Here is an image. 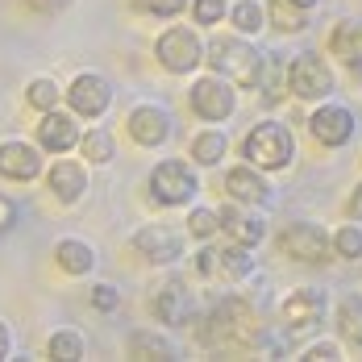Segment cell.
<instances>
[{
  "instance_id": "e0dca14e",
  "label": "cell",
  "mask_w": 362,
  "mask_h": 362,
  "mask_svg": "<svg viewBox=\"0 0 362 362\" xmlns=\"http://www.w3.org/2000/svg\"><path fill=\"white\" fill-rule=\"evenodd\" d=\"M329 50L354 71V79L362 83V21H341L333 37H329Z\"/></svg>"
},
{
  "instance_id": "4dcf8cb0",
  "label": "cell",
  "mask_w": 362,
  "mask_h": 362,
  "mask_svg": "<svg viewBox=\"0 0 362 362\" xmlns=\"http://www.w3.org/2000/svg\"><path fill=\"white\" fill-rule=\"evenodd\" d=\"M333 250L337 258H362V225H346L333 233Z\"/></svg>"
},
{
  "instance_id": "ac0fdd59",
  "label": "cell",
  "mask_w": 362,
  "mask_h": 362,
  "mask_svg": "<svg viewBox=\"0 0 362 362\" xmlns=\"http://www.w3.org/2000/svg\"><path fill=\"white\" fill-rule=\"evenodd\" d=\"M217 217H221V229H225L233 242H242V246H258V242L267 238V221L254 217V213H242V209L225 204Z\"/></svg>"
},
{
  "instance_id": "7a4b0ae2",
  "label": "cell",
  "mask_w": 362,
  "mask_h": 362,
  "mask_svg": "<svg viewBox=\"0 0 362 362\" xmlns=\"http://www.w3.org/2000/svg\"><path fill=\"white\" fill-rule=\"evenodd\" d=\"M204 63H213V71L225 75L233 88H258L262 75H267V59L254 50L246 37H217L209 46Z\"/></svg>"
},
{
  "instance_id": "8fae6325",
  "label": "cell",
  "mask_w": 362,
  "mask_h": 362,
  "mask_svg": "<svg viewBox=\"0 0 362 362\" xmlns=\"http://www.w3.org/2000/svg\"><path fill=\"white\" fill-rule=\"evenodd\" d=\"M325 308L329 304L317 288H300L284 300V321H288L291 333H313V329L325 321Z\"/></svg>"
},
{
  "instance_id": "9a60e30c",
  "label": "cell",
  "mask_w": 362,
  "mask_h": 362,
  "mask_svg": "<svg viewBox=\"0 0 362 362\" xmlns=\"http://www.w3.org/2000/svg\"><path fill=\"white\" fill-rule=\"evenodd\" d=\"M37 171H42V154L30 142L0 146V175H8V180H34Z\"/></svg>"
},
{
  "instance_id": "603a6c76",
  "label": "cell",
  "mask_w": 362,
  "mask_h": 362,
  "mask_svg": "<svg viewBox=\"0 0 362 362\" xmlns=\"http://www.w3.org/2000/svg\"><path fill=\"white\" fill-rule=\"evenodd\" d=\"M337 329H341V337H346L350 346L362 350V296H346V300L337 304Z\"/></svg>"
},
{
  "instance_id": "6da1fadb",
  "label": "cell",
  "mask_w": 362,
  "mask_h": 362,
  "mask_svg": "<svg viewBox=\"0 0 362 362\" xmlns=\"http://www.w3.org/2000/svg\"><path fill=\"white\" fill-rule=\"evenodd\" d=\"M196 333L209 350H221V354H254L267 346V329H262V317L254 313L250 300L242 296H225L217 300L200 321H196Z\"/></svg>"
},
{
  "instance_id": "836d02e7",
  "label": "cell",
  "mask_w": 362,
  "mask_h": 362,
  "mask_svg": "<svg viewBox=\"0 0 362 362\" xmlns=\"http://www.w3.org/2000/svg\"><path fill=\"white\" fill-rule=\"evenodd\" d=\"M192 0H138V8L142 13H150V17H175V13H183Z\"/></svg>"
},
{
  "instance_id": "1f68e13d",
  "label": "cell",
  "mask_w": 362,
  "mask_h": 362,
  "mask_svg": "<svg viewBox=\"0 0 362 362\" xmlns=\"http://www.w3.org/2000/svg\"><path fill=\"white\" fill-rule=\"evenodd\" d=\"M221 229V217L213 209H192V217H187V233L192 238H213Z\"/></svg>"
},
{
  "instance_id": "3957f363",
  "label": "cell",
  "mask_w": 362,
  "mask_h": 362,
  "mask_svg": "<svg viewBox=\"0 0 362 362\" xmlns=\"http://www.w3.org/2000/svg\"><path fill=\"white\" fill-rule=\"evenodd\" d=\"M246 158H250L254 167H262V171H279V167H288L291 154H296V138H291L288 125H279V121H258L250 134H246Z\"/></svg>"
},
{
  "instance_id": "f35d334b",
  "label": "cell",
  "mask_w": 362,
  "mask_h": 362,
  "mask_svg": "<svg viewBox=\"0 0 362 362\" xmlns=\"http://www.w3.org/2000/svg\"><path fill=\"white\" fill-rule=\"evenodd\" d=\"M350 217H362V183L354 187V196H350Z\"/></svg>"
},
{
  "instance_id": "5bb4252c",
  "label": "cell",
  "mask_w": 362,
  "mask_h": 362,
  "mask_svg": "<svg viewBox=\"0 0 362 362\" xmlns=\"http://www.w3.org/2000/svg\"><path fill=\"white\" fill-rule=\"evenodd\" d=\"M79 125H75L71 112H59L50 109L46 117H42V125H37V142H42V150H50V154H67L71 146H79Z\"/></svg>"
},
{
  "instance_id": "8992f818",
  "label": "cell",
  "mask_w": 362,
  "mask_h": 362,
  "mask_svg": "<svg viewBox=\"0 0 362 362\" xmlns=\"http://www.w3.org/2000/svg\"><path fill=\"white\" fill-rule=\"evenodd\" d=\"M196 192H200V180H196V171H192L187 163H180V158L158 163V167L150 171V196H154L158 204H187Z\"/></svg>"
},
{
  "instance_id": "484cf974",
  "label": "cell",
  "mask_w": 362,
  "mask_h": 362,
  "mask_svg": "<svg viewBox=\"0 0 362 362\" xmlns=\"http://www.w3.org/2000/svg\"><path fill=\"white\" fill-rule=\"evenodd\" d=\"M46 354L59 362H79L83 358V337L79 333H71V329H59L50 341H46Z\"/></svg>"
},
{
  "instance_id": "4fadbf2b",
  "label": "cell",
  "mask_w": 362,
  "mask_h": 362,
  "mask_svg": "<svg viewBox=\"0 0 362 362\" xmlns=\"http://www.w3.org/2000/svg\"><path fill=\"white\" fill-rule=\"evenodd\" d=\"M125 125H129V138L138 146H163L171 138V117H167V109H158V105H138V109H129Z\"/></svg>"
},
{
  "instance_id": "d4e9b609",
  "label": "cell",
  "mask_w": 362,
  "mask_h": 362,
  "mask_svg": "<svg viewBox=\"0 0 362 362\" xmlns=\"http://www.w3.org/2000/svg\"><path fill=\"white\" fill-rule=\"evenodd\" d=\"M217 267L229 275V279H242V275H250L254 271V258H250V246H242V242H233V246H225L217 254Z\"/></svg>"
},
{
  "instance_id": "277c9868",
  "label": "cell",
  "mask_w": 362,
  "mask_h": 362,
  "mask_svg": "<svg viewBox=\"0 0 362 362\" xmlns=\"http://www.w3.org/2000/svg\"><path fill=\"white\" fill-rule=\"evenodd\" d=\"M154 54H158V63H163L167 71H175V75L196 71V67L209 59V50H204L200 34H196V30H187V25H171L167 34L154 42Z\"/></svg>"
},
{
  "instance_id": "7c38bea8",
  "label": "cell",
  "mask_w": 362,
  "mask_h": 362,
  "mask_svg": "<svg viewBox=\"0 0 362 362\" xmlns=\"http://www.w3.org/2000/svg\"><path fill=\"white\" fill-rule=\"evenodd\" d=\"M308 125H313V138L321 146H346L354 138V112L346 105H321Z\"/></svg>"
},
{
  "instance_id": "2e32d148",
  "label": "cell",
  "mask_w": 362,
  "mask_h": 362,
  "mask_svg": "<svg viewBox=\"0 0 362 362\" xmlns=\"http://www.w3.org/2000/svg\"><path fill=\"white\" fill-rule=\"evenodd\" d=\"M46 180H50V192H54L59 204H75V200L88 192V175H83V167L71 163V158H59Z\"/></svg>"
},
{
  "instance_id": "8d00e7d4",
  "label": "cell",
  "mask_w": 362,
  "mask_h": 362,
  "mask_svg": "<svg viewBox=\"0 0 362 362\" xmlns=\"http://www.w3.org/2000/svg\"><path fill=\"white\" fill-rule=\"evenodd\" d=\"M13 221H17V209H13V204H8V200L0 196V229H8Z\"/></svg>"
},
{
  "instance_id": "44dd1931",
  "label": "cell",
  "mask_w": 362,
  "mask_h": 362,
  "mask_svg": "<svg viewBox=\"0 0 362 362\" xmlns=\"http://www.w3.org/2000/svg\"><path fill=\"white\" fill-rule=\"evenodd\" d=\"M54 262H59L63 271H71V275H88V271L96 267V250H92L88 242H79V238H63V242L54 246Z\"/></svg>"
},
{
  "instance_id": "9c48e42d",
  "label": "cell",
  "mask_w": 362,
  "mask_h": 362,
  "mask_svg": "<svg viewBox=\"0 0 362 362\" xmlns=\"http://www.w3.org/2000/svg\"><path fill=\"white\" fill-rule=\"evenodd\" d=\"M134 254L150 262V267H171L175 258H183V238L171 229V225H146L134 233Z\"/></svg>"
},
{
  "instance_id": "f546056e",
  "label": "cell",
  "mask_w": 362,
  "mask_h": 362,
  "mask_svg": "<svg viewBox=\"0 0 362 362\" xmlns=\"http://www.w3.org/2000/svg\"><path fill=\"white\" fill-rule=\"evenodd\" d=\"M59 100H63V92H59L54 79H34V83H30V105H34V109L50 112V109H59Z\"/></svg>"
},
{
  "instance_id": "d6a6232c",
  "label": "cell",
  "mask_w": 362,
  "mask_h": 362,
  "mask_svg": "<svg viewBox=\"0 0 362 362\" xmlns=\"http://www.w3.org/2000/svg\"><path fill=\"white\" fill-rule=\"evenodd\" d=\"M192 17L196 25H217L225 17V0H192Z\"/></svg>"
},
{
  "instance_id": "d6986e66",
  "label": "cell",
  "mask_w": 362,
  "mask_h": 362,
  "mask_svg": "<svg viewBox=\"0 0 362 362\" xmlns=\"http://www.w3.org/2000/svg\"><path fill=\"white\" fill-rule=\"evenodd\" d=\"M154 317L163 325H187V317H192V296H187V288L183 284L158 288V296H154Z\"/></svg>"
},
{
  "instance_id": "7402d4cb",
  "label": "cell",
  "mask_w": 362,
  "mask_h": 362,
  "mask_svg": "<svg viewBox=\"0 0 362 362\" xmlns=\"http://www.w3.org/2000/svg\"><path fill=\"white\" fill-rule=\"evenodd\" d=\"M225 150H229V138H225L221 129H204V134L192 138V158H196L200 167H217L221 158H225Z\"/></svg>"
},
{
  "instance_id": "4316f807",
  "label": "cell",
  "mask_w": 362,
  "mask_h": 362,
  "mask_svg": "<svg viewBox=\"0 0 362 362\" xmlns=\"http://www.w3.org/2000/svg\"><path fill=\"white\" fill-rule=\"evenodd\" d=\"M229 21H233L242 34H258V30L267 25V13H262L258 0H238V4L229 8Z\"/></svg>"
},
{
  "instance_id": "d590c367",
  "label": "cell",
  "mask_w": 362,
  "mask_h": 362,
  "mask_svg": "<svg viewBox=\"0 0 362 362\" xmlns=\"http://www.w3.org/2000/svg\"><path fill=\"white\" fill-rule=\"evenodd\" d=\"M337 358H341V350L333 341H317V346L304 350V362H337Z\"/></svg>"
},
{
  "instance_id": "52a82bcc",
  "label": "cell",
  "mask_w": 362,
  "mask_h": 362,
  "mask_svg": "<svg viewBox=\"0 0 362 362\" xmlns=\"http://www.w3.org/2000/svg\"><path fill=\"white\" fill-rule=\"evenodd\" d=\"M288 88L296 92V100H325L333 92V71L321 54H300L288 67Z\"/></svg>"
},
{
  "instance_id": "cb8c5ba5",
  "label": "cell",
  "mask_w": 362,
  "mask_h": 362,
  "mask_svg": "<svg viewBox=\"0 0 362 362\" xmlns=\"http://www.w3.org/2000/svg\"><path fill=\"white\" fill-rule=\"evenodd\" d=\"M129 358H175V346L163 333H134L129 337Z\"/></svg>"
},
{
  "instance_id": "74e56055",
  "label": "cell",
  "mask_w": 362,
  "mask_h": 362,
  "mask_svg": "<svg viewBox=\"0 0 362 362\" xmlns=\"http://www.w3.org/2000/svg\"><path fill=\"white\" fill-rule=\"evenodd\" d=\"M8 350H13V333H8L4 321H0V358H8Z\"/></svg>"
},
{
  "instance_id": "ffe728a7",
  "label": "cell",
  "mask_w": 362,
  "mask_h": 362,
  "mask_svg": "<svg viewBox=\"0 0 362 362\" xmlns=\"http://www.w3.org/2000/svg\"><path fill=\"white\" fill-rule=\"evenodd\" d=\"M225 192H229V200H242V204H262V200L271 196L267 180H262L254 167H233V171L225 175Z\"/></svg>"
},
{
  "instance_id": "ab89813d",
  "label": "cell",
  "mask_w": 362,
  "mask_h": 362,
  "mask_svg": "<svg viewBox=\"0 0 362 362\" xmlns=\"http://www.w3.org/2000/svg\"><path fill=\"white\" fill-rule=\"evenodd\" d=\"M291 4H296V8H304V13H313V4H317V0H291Z\"/></svg>"
},
{
  "instance_id": "f1b7e54d",
  "label": "cell",
  "mask_w": 362,
  "mask_h": 362,
  "mask_svg": "<svg viewBox=\"0 0 362 362\" xmlns=\"http://www.w3.org/2000/svg\"><path fill=\"white\" fill-rule=\"evenodd\" d=\"M79 146H83V158H88V163H112L109 129H88V134L79 138Z\"/></svg>"
},
{
  "instance_id": "83f0119b",
  "label": "cell",
  "mask_w": 362,
  "mask_h": 362,
  "mask_svg": "<svg viewBox=\"0 0 362 362\" xmlns=\"http://www.w3.org/2000/svg\"><path fill=\"white\" fill-rule=\"evenodd\" d=\"M271 25H279V30H288V34H296V30H304L308 25V13L304 8H296L291 0H271Z\"/></svg>"
},
{
  "instance_id": "e575fe53",
  "label": "cell",
  "mask_w": 362,
  "mask_h": 362,
  "mask_svg": "<svg viewBox=\"0 0 362 362\" xmlns=\"http://www.w3.org/2000/svg\"><path fill=\"white\" fill-rule=\"evenodd\" d=\"M92 304H96L100 313H112V308L121 304V296H117L112 284H96V288H92Z\"/></svg>"
},
{
  "instance_id": "30bf717a",
  "label": "cell",
  "mask_w": 362,
  "mask_h": 362,
  "mask_svg": "<svg viewBox=\"0 0 362 362\" xmlns=\"http://www.w3.org/2000/svg\"><path fill=\"white\" fill-rule=\"evenodd\" d=\"M67 105H71L79 117H100V112L112 105V88L105 75L96 71H83L71 79V88H67Z\"/></svg>"
},
{
  "instance_id": "5b68a950",
  "label": "cell",
  "mask_w": 362,
  "mask_h": 362,
  "mask_svg": "<svg viewBox=\"0 0 362 362\" xmlns=\"http://www.w3.org/2000/svg\"><path fill=\"white\" fill-rule=\"evenodd\" d=\"M187 105L204 121H225L229 112L238 109V92H233V83L225 75H204V79H196L187 88Z\"/></svg>"
},
{
  "instance_id": "ba28073f",
  "label": "cell",
  "mask_w": 362,
  "mask_h": 362,
  "mask_svg": "<svg viewBox=\"0 0 362 362\" xmlns=\"http://www.w3.org/2000/svg\"><path fill=\"white\" fill-rule=\"evenodd\" d=\"M329 246L333 242H329V233L317 221H291L279 233V250L288 254V258H300V262H325Z\"/></svg>"
}]
</instances>
